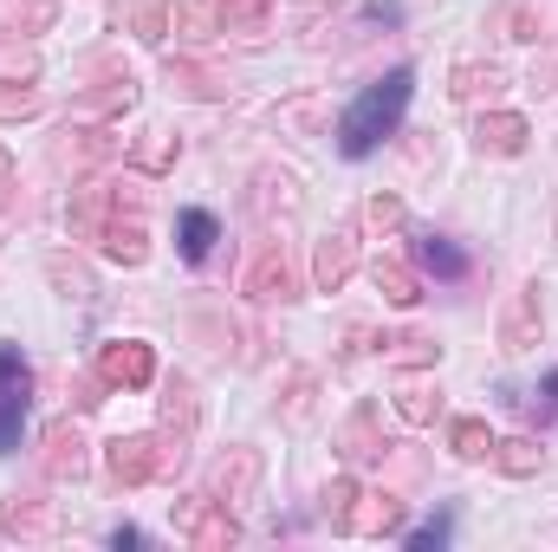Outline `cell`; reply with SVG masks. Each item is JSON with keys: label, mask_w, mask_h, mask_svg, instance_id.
Instances as JSON below:
<instances>
[{"label": "cell", "mask_w": 558, "mask_h": 552, "mask_svg": "<svg viewBox=\"0 0 558 552\" xmlns=\"http://www.w3.org/2000/svg\"><path fill=\"white\" fill-rule=\"evenodd\" d=\"M52 13H59V0H0L7 33H39V26H52Z\"/></svg>", "instance_id": "obj_14"}, {"label": "cell", "mask_w": 558, "mask_h": 552, "mask_svg": "<svg viewBox=\"0 0 558 552\" xmlns=\"http://www.w3.org/2000/svg\"><path fill=\"white\" fill-rule=\"evenodd\" d=\"M384 527H397V501L390 494H364V507L344 514V533H384Z\"/></svg>", "instance_id": "obj_16"}, {"label": "cell", "mask_w": 558, "mask_h": 552, "mask_svg": "<svg viewBox=\"0 0 558 552\" xmlns=\"http://www.w3.org/2000/svg\"><path fill=\"white\" fill-rule=\"evenodd\" d=\"M448 442H454V455H461V461H481V455H494V429H487L481 416H461V422L448 429Z\"/></svg>", "instance_id": "obj_15"}, {"label": "cell", "mask_w": 558, "mask_h": 552, "mask_svg": "<svg viewBox=\"0 0 558 552\" xmlns=\"http://www.w3.org/2000/svg\"><path fill=\"white\" fill-rule=\"evenodd\" d=\"M410 92H416V72L410 65H397V72H384L351 111H344V124H338V149L357 163V156H371L377 143L390 137L397 124H403V111H410Z\"/></svg>", "instance_id": "obj_1"}, {"label": "cell", "mask_w": 558, "mask_h": 552, "mask_svg": "<svg viewBox=\"0 0 558 552\" xmlns=\"http://www.w3.org/2000/svg\"><path fill=\"white\" fill-rule=\"evenodd\" d=\"M131 26H137V39H162L169 33V0H131Z\"/></svg>", "instance_id": "obj_25"}, {"label": "cell", "mask_w": 558, "mask_h": 552, "mask_svg": "<svg viewBox=\"0 0 558 552\" xmlns=\"http://www.w3.org/2000/svg\"><path fill=\"white\" fill-rule=\"evenodd\" d=\"M169 79H175V85H189V92H202V98H221V92H228V85H215V79H208V72H195V65H169Z\"/></svg>", "instance_id": "obj_27"}, {"label": "cell", "mask_w": 558, "mask_h": 552, "mask_svg": "<svg viewBox=\"0 0 558 552\" xmlns=\"http://www.w3.org/2000/svg\"><path fill=\"white\" fill-rule=\"evenodd\" d=\"M533 332H539V292H520V305L507 312L500 338H507V351H526V345H533Z\"/></svg>", "instance_id": "obj_12"}, {"label": "cell", "mask_w": 558, "mask_h": 552, "mask_svg": "<svg viewBox=\"0 0 558 552\" xmlns=\"http://www.w3.org/2000/svg\"><path fill=\"white\" fill-rule=\"evenodd\" d=\"M364 215H371L377 228H397V221H403V202H397V195H371V208H364Z\"/></svg>", "instance_id": "obj_29"}, {"label": "cell", "mask_w": 558, "mask_h": 552, "mask_svg": "<svg viewBox=\"0 0 558 552\" xmlns=\"http://www.w3.org/2000/svg\"><path fill=\"white\" fill-rule=\"evenodd\" d=\"M7 189H13V169H7V149H0V202H7Z\"/></svg>", "instance_id": "obj_33"}, {"label": "cell", "mask_w": 558, "mask_h": 552, "mask_svg": "<svg viewBox=\"0 0 558 552\" xmlns=\"http://www.w3.org/2000/svg\"><path fill=\"white\" fill-rule=\"evenodd\" d=\"M344 455H357V461L377 455V442H371V410H357L351 422H344Z\"/></svg>", "instance_id": "obj_26"}, {"label": "cell", "mask_w": 558, "mask_h": 552, "mask_svg": "<svg viewBox=\"0 0 558 552\" xmlns=\"http://www.w3.org/2000/svg\"><path fill=\"white\" fill-rule=\"evenodd\" d=\"M98 377H105V384H118V391H143V384L156 377V351L137 345V338H118V345H105V351H98Z\"/></svg>", "instance_id": "obj_3"}, {"label": "cell", "mask_w": 558, "mask_h": 552, "mask_svg": "<svg viewBox=\"0 0 558 552\" xmlns=\"http://www.w3.org/2000/svg\"><path fill=\"white\" fill-rule=\"evenodd\" d=\"M416 261H422V274H435V279H468V254H461L448 235H422Z\"/></svg>", "instance_id": "obj_9"}, {"label": "cell", "mask_w": 558, "mask_h": 552, "mask_svg": "<svg viewBox=\"0 0 558 552\" xmlns=\"http://www.w3.org/2000/svg\"><path fill=\"white\" fill-rule=\"evenodd\" d=\"M189 540H195V547H234V540H241V527H234L228 514H215V507H202V520L189 527Z\"/></svg>", "instance_id": "obj_22"}, {"label": "cell", "mask_w": 558, "mask_h": 552, "mask_svg": "<svg viewBox=\"0 0 558 552\" xmlns=\"http://www.w3.org/2000/svg\"><path fill=\"white\" fill-rule=\"evenodd\" d=\"M247 292H254V299H292V274H286V261H279L274 248L247 267Z\"/></svg>", "instance_id": "obj_11"}, {"label": "cell", "mask_w": 558, "mask_h": 552, "mask_svg": "<svg viewBox=\"0 0 558 552\" xmlns=\"http://www.w3.org/2000/svg\"><path fill=\"white\" fill-rule=\"evenodd\" d=\"M474 143H481L487 156H520V149H526V118H520V111H494V118H481Z\"/></svg>", "instance_id": "obj_7"}, {"label": "cell", "mask_w": 558, "mask_h": 552, "mask_svg": "<svg viewBox=\"0 0 558 552\" xmlns=\"http://www.w3.org/2000/svg\"><path fill=\"white\" fill-rule=\"evenodd\" d=\"M481 92L494 98V92H500V72H494V65H461V72H454V98H468V105H474Z\"/></svg>", "instance_id": "obj_24"}, {"label": "cell", "mask_w": 558, "mask_h": 552, "mask_svg": "<svg viewBox=\"0 0 558 552\" xmlns=\"http://www.w3.org/2000/svg\"><path fill=\"white\" fill-rule=\"evenodd\" d=\"M215 20H221L215 0H175V7H169V33H182V39H208Z\"/></svg>", "instance_id": "obj_10"}, {"label": "cell", "mask_w": 558, "mask_h": 552, "mask_svg": "<svg viewBox=\"0 0 558 552\" xmlns=\"http://www.w3.org/2000/svg\"><path fill=\"white\" fill-rule=\"evenodd\" d=\"M377 286H384V299H390V305H416V299H422L416 274H410L403 261H377Z\"/></svg>", "instance_id": "obj_20"}, {"label": "cell", "mask_w": 558, "mask_h": 552, "mask_svg": "<svg viewBox=\"0 0 558 552\" xmlns=\"http://www.w3.org/2000/svg\"><path fill=\"white\" fill-rule=\"evenodd\" d=\"M105 248H111L118 267H143V254H149V241H143L137 221H111V228H105Z\"/></svg>", "instance_id": "obj_17"}, {"label": "cell", "mask_w": 558, "mask_h": 552, "mask_svg": "<svg viewBox=\"0 0 558 552\" xmlns=\"http://www.w3.org/2000/svg\"><path fill=\"white\" fill-rule=\"evenodd\" d=\"M111 475H118L124 488L156 481V475H162V448H156V435H118V442H111Z\"/></svg>", "instance_id": "obj_4"}, {"label": "cell", "mask_w": 558, "mask_h": 552, "mask_svg": "<svg viewBox=\"0 0 558 552\" xmlns=\"http://www.w3.org/2000/svg\"><path fill=\"white\" fill-rule=\"evenodd\" d=\"M533 416H539V422H546V416H558V371H553V377H546V397L533 404Z\"/></svg>", "instance_id": "obj_31"}, {"label": "cell", "mask_w": 558, "mask_h": 552, "mask_svg": "<svg viewBox=\"0 0 558 552\" xmlns=\"http://www.w3.org/2000/svg\"><path fill=\"white\" fill-rule=\"evenodd\" d=\"M20 111H33V98H0V118H20Z\"/></svg>", "instance_id": "obj_32"}, {"label": "cell", "mask_w": 558, "mask_h": 552, "mask_svg": "<svg viewBox=\"0 0 558 552\" xmlns=\"http://www.w3.org/2000/svg\"><path fill=\"white\" fill-rule=\"evenodd\" d=\"M397 410L410 416V422H428V416L441 410V391H435L428 377H403V391H397Z\"/></svg>", "instance_id": "obj_18"}, {"label": "cell", "mask_w": 558, "mask_h": 552, "mask_svg": "<svg viewBox=\"0 0 558 552\" xmlns=\"http://www.w3.org/2000/svg\"><path fill=\"white\" fill-rule=\"evenodd\" d=\"M215 241H221V221H215L208 208H182V221H175V248H182V261H208Z\"/></svg>", "instance_id": "obj_6"}, {"label": "cell", "mask_w": 558, "mask_h": 552, "mask_svg": "<svg viewBox=\"0 0 558 552\" xmlns=\"http://www.w3.org/2000/svg\"><path fill=\"white\" fill-rule=\"evenodd\" d=\"M46 475H52V481L85 475V435H78L72 422H59V429L46 435Z\"/></svg>", "instance_id": "obj_8"}, {"label": "cell", "mask_w": 558, "mask_h": 552, "mask_svg": "<svg viewBox=\"0 0 558 552\" xmlns=\"http://www.w3.org/2000/svg\"><path fill=\"white\" fill-rule=\"evenodd\" d=\"M435 547H448V514H435L428 527H416V533H410V552H435Z\"/></svg>", "instance_id": "obj_28"}, {"label": "cell", "mask_w": 558, "mask_h": 552, "mask_svg": "<svg viewBox=\"0 0 558 552\" xmlns=\"http://www.w3.org/2000/svg\"><path fill=\"white\" fill-rule=\"evenodd\" d=\"M494 461H500L507 475H539V461H546V455H539V442H526V435H520V442H494Z\"/></svg>", "instance_id": "obj_21"}, {"label": "cell", "mask_w": 558, "mask_h": 552, "mask_svg": "<svg viewBox=\"0 0 558 552\" xmlns=\"http://www.w3.org/2000/svg\"><path fill=\"white\" fill-rule=\"evenodd\" d=\"M351 267H357V235H351V228L325 235V241H318V261H312V279H318L325 292H338V286L351 279Z\"/></svg>", "instance_id": "obj_5"}, {"label": "cell", "mask_w": 558, "mask_h": 552, "mask_svg": "<svg viewBox=\"0 0 558 552\" xmlns=\"http://www.w3.org/2000/svg\"><path fill=\"white\" fill-rule=\"evenodd\" d=\"M7 533L13 540H39V533H52V507H39V501H7Z\"/></svg>", "instance_id": "obj_13"}, {"label": "cell", "mask_w": 558, "mask_h": 552, "mask_svg": "<svg viewBox=\"0 0 558 552\" xmlns=\"http://www.w3.org/2000/svg\"><path fill=\"white\" fill-rule=\"evenodd\" d=\"M20 79H39V52L20 46V33H13V39H0V85H20Z\"/></svg>", "instance_id": "obj_19"}, {"label": "cell", "mask_w": 558, "mask_h": 552, "mask_svg": "<svg viewBox=\"0 0 558 552\" xmlns=\"http://www.w3.org/2000/svg\"><path fill=\"white\" fill-rule=\"evenodd\" d=\"M221 26L228 33H260L267 26V0H221Z\"/></svg>", "instance_id": "obj_23"}, {"label": "cell", "mask_w": 558, "mask_h": 552, "mask_svg": "<svg viewBox=\"0 0 558 552\" xmlns=\"http://www.w3.org/2000/svg\"><path fill=\"white\" fill-rule=\"evenodd\" d=\"M169 156H175V143H169V137H156V143H143V149H137L143 169H169Z\"/></svg>", "instance_id": "obj_30"}, {"label": "cell", "mask_w": 558, "mask_h": 552, "mask_svg": "<svg viewBox=\"0 0 558 552\" xmlns=\"http://www.w3.org/2000/svg\"><path fill=\"white\" fill-rule=\"evenodd\" d=\"M26 397H33V371L13 345H0V455L20 448V429H26Z\"/></svg>", "instance_id": "obj_2"}]
</instances>
